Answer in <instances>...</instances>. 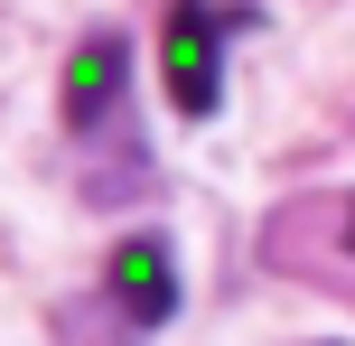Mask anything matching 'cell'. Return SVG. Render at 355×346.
I'll list each match as a JSON object with an SVG mask.
<instances>
[{
	"label": "cell",
	"mask_w": 355,
	"mask_h": 346,
	"mask_svg": "<svg viewBox=\"0 0 355 346\" xmlns=\"http://www.w3.org/2000/svg\"><path fill=\"white\" fill-rule=\"evenodd\" d=\"M346 253H355V197H346Z\"/></svg>",
	"instance_id": "4"
},
{
	"label": "cell",
	"mask_w": 355,
	"mask_h": 346,
	"mask_svg": "<svg viewBox=\"0 0 355 346\" xmlns=\"http://www.w3.org/2000/svg\"><path fill=\"white\" fill-rule=\"evenodd\" d=\"M131 94V37L122 28H85V47L66 56V131L75 141H94V131H112V112H122Z\"/></svg>",
	"instance_id": "3"
},
{
	"label": "cell",
	"mask_w": 355,
	"mask_h": 346,
	"mask_svg": "<svg viewBox=\"0 0 355 346\" xmlns=\"http://www.w3.org/2000/svg\"><path fill=\"white\" fill-rule=\"evenodd\" d=\"M159 85H168V103L187 122H206L225 103V19H215V0H168V19H159Z\"/></svg>",
	"instance_id": "1"
},
{
	"label": "cell",
	"mask_w": 355,
	"mask_h": 346,
	"mask_svg": "<svg viewBox=\"0 0 355 346\" xmlns=\"http://www.w3.org/2000/svg\"><path fill=\"white\" fill-rule=\"evenodd\" d=\"M103 300L122 309V328H168L178 318V253L168 234H122L103 253Z\"/></svg>",
	"instance_id": "2"
}]
</instances>
